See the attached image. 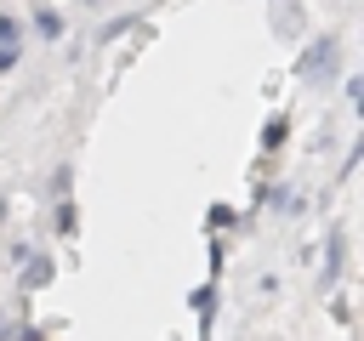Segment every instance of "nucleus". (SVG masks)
Returning <instances> with one entry per match:
<instances>
[{
	"label": "nucleus",
	"mask_w": 364,
	"mask_h": 341,
	"mask_svg": "<svg viewBox=\"0 0 364 341\" xmlns=\"http://www.w3.org/2000/svg\"><path fill=\"white\" fill-rule=\"evenodd\" d=\"M23 40V23L17 17H0V45H17Z\"/></svg>",
	"instance_id": "obj_9"
},
{
	"label": "nucleus",
	"mask_w": 364,
	"mask_h": 341,
	"mask_svg": "<svg viewBox=\"0 0 364 341\" xmlns=\"http://www.w3.org/2000/svg\"><path fill=\"white\" fill-rule=\"evenodd\" d=\"M210 307H216V284H199V290H193V313L210 318Z\"/></svg>",
	"instance_id": "obj_8"
},
{
	"label": "nucleus",
	"mask_w": 364,
	"mask_h": 341,
	"mask_svg": "<svg viewBox=\"0 0 364 341\" xmlns=\"http://www.w3.org/2000/svg\"><path fill=\"white\" fill-rule=\"evenodd\" d=\"M284 136H290V119H284V114H273V119L262 125V148L273 153V148H284Z\"/></svg>",
	"instance_id": "obj_5"
},
{
	"label": "nucleus",
	"mask_w": 364,
	"mask_h": 341,
	"mask_svg": "<svg viewBox=\"0 0 364 341\" xmlns=\"http://www.w3.org/2000/svg\"><path fill=\"white\" fill-rule=\"evenodd\" d=\"M17 341H46V335H40V324H23V335H17Z\"/></svg>",
	"instance_id": "obj_13"
},
{
	"label": "nucleus",
	"mask_w": 364,
	"mask_h": 341,
	"mask_svg": "<svg viewBox=\"0 0 364 341\" xmlns=\"http://www.w3.org/2000/svg\"><path fill=\"white\" fill-rule=\"evenodd\" d=\"M28 256H34V244H28V239H11V261H17V267H23V261H28Z\"/></svg>",
	"instance_id": "obj_11"
},
{
	"label": "nucleus",
	"mask_w": 364,
	"mask_h": 341,
	"mask_svg": "<svg viewBox=\"0 0 364 341\" xmlns=\"http://www.w3.org/2000/svg\"><path fill=\"white\" fill-rule=\"evenodd\" d=\"M296 74H301V80H330V74H336V34H318V40H307V45H301V63H296Z\"/></svg>",
	"instance_id": "obj_1"
},
{
	"label": "nucleus",
	"mask_w": 364,
	"mask_h": 341,
	"mask_svg": "<svg viewBox=\"0 0 364 341\" xmlns=\"http://www.w3.org/2000/svg\"><path fill=\"white\" fill-rule=\"evenodd\" d=\"M267 205H273L279 216H290V210H301V199H296L290 188H267Z\"/></svg>",
	"instance_id": "obj_7"
},
{
	"label": "nucleus",
	"mask_w": 364,
	"mask_h": 341,
	"mask_svg": "<svg viewBox=\"0 0 364 341\" xmlns=\"http://www.w3.org/2000/svg\"><path fill=\"white\" fill-rule=\"evenodd\" d=\"M51 278H57V267H51V256H40V250L17 267V290H46Z\"/></svg>",
	"instance_id": "obj_2"
},
{
	"label": "nucleus",
	"mask_w": 364,
	"mask_h": 341,
	"mask_svg": "<svg viewBox=\"0 0 364 341\" xmlns=\"http://www.w3.org/2000/svg\"><path fill=\"white\" fill-rule=\"evenodd\" d=\"M51 227H57V239H74V227H80V210H74V199H57V216H51Z\"/></svg>",
	"instance_id": "obj_4"
},
{
	"label": "nucleus",
	"mask_w": 364,
	"mask_h": 341,
	"mask_svg": "<svg viewBox=\"0 0 364 341\" xmlns=\"http://www.w3.org/2000/svg\"><path fill=\"white\" fill-rule=\"evenodd\" d=\"M34 34H40V40H57V34H63V17H57V11H34Z\"/></svg>",
	"instance_id": "obj_6"
},
{
	"label": "nucleus",
	"mask_w": 364,
	"mask_h": 341,
	"mask_svg": "<svg viewBox=\"0 0 364 341\" xmlns=\"http://www.w3.org/2000/svg\"><path fill=\"white\" fill-rule=\"evenodd\" d=\"M17 57H23L17 45H0V74H11V68H17Z\"/></svg>",
	"instance_id": "obj_12"
},
{
	"label": "nucleus",
	"mask_w": 364,
	"mask_h": 341,
	"mask_svg": "<svg viewBox=\"0 0 364 341\" xmlns=\"http://www.w3.org/2000/svg\"><path fill=\"white\" fill-rule=\"evenodd\" d=\"M341 261H347V233H330L324 239V284L341 278Z\"/></svg>",
	"instance_id": "obj_3"
},
{
	"label": "nucleus",
	"mask_w": 364,
	"mask_h": 341,
	"mask_svg": "<svg viewBox=\"0 0 364 341\" xmlns=\"http://www.w3.org/2000/svg\"><path fill=\"white\" fill-rule=\"evenodd\" d=\"M341 91H347V102H364V80H358V74H347V80H341Z\"/></svg>",
	"instance_id": "obj_10"
}]
</instances>
